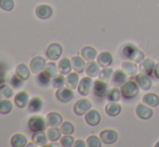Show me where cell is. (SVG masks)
I'll use <instances>...</instances> for the list:
<instances>
[{"label":"cell","instance_id":"obj_1","mask_svg":"<svg viewBox=\"0 0 159 147\" xmlns=\"http://www.w3.org/2000/svg\"><path fill=\"white\" fill-rule=\"evenodd\" d=\"M144 53L139 50L133 44H127L122 49V57L127 59L128 61H132L134 63H141L144 60Z\"/></svg>","mask_w":159,"mask_h":147},{"label":"cell","instance_id":"obj_2","mask_svg":"<svg viewBox=\"0 0 159 147\" xmlns=\"http://www.w3.org/2000/svg\"><path fill=\"white\" fill-rule=\"evenodd\" d=\"M139 89H140V87L138 86L135 81H128V80L120 87L121 95L127 100L134 99L139 94Z\"/></svg>","mask_w":159,"mask_h":147},{"label":"cell","instance_id":"obj_3","mask_svg":"<svg viewBox=\"0 0 159 147\" xmlns=\"http://www.w3.org/2000/svg\"><path fill=\"white\" fill-rule=\"evenodd\" d=\"M93 80L91 77L87 76V77H84L79 80V83H78V92H79L80 95L82 96H87L91 93L93 88Z\"/></svg>","mask_w":159,"mask_h":147},{"label":"cell","instance_id":"obj_4","mask_svg":"<svg viewBox=\"0 0 159 147\" xmlns=\"http://www.w3.org/2000/svg\"><path fill=\"white\" fill-rule=\"evenodd\" d=\"M28 128L32 132H37V131H43L46 129L47 122L46 119L41 116H33L28 119Z\"/></svg>","mask_w":159,"mask_h":147},{"label":"cell","instance_id":"obj_5","mask_svg":"<svg viewBox=\"0 0 159 147\" xmlns=\"http://www.w3.org/2000/svg\"><path fill=\"white\" fill-rule=\"evenodd\" d=\"M100 139L105 145H111V144L117 142L118 133L113 129H105V130L101 131Z\"/></svg>","mask_w":159,"mask_h":147},{"label":"cell","instance_id":"obj_6","mask_svg":"<svg viewBox=\"0 0 159 147\" xmlns=\"http://www.w3.org/2000/svg\"><path fill=\"white\" fill-rule=\"evenodd\" d=\"M62 52H63V48L61 44L57 42H53L48 47L46 51V55L50 61H57L61 57Z\"/></svg>","mask_w":159,"mask_h":147},{"label":"cell","instance_id":"obj_7","mask_svg":"<svg viewBox=\"0 0 159 147\" xmlns=\"http://www.w3.org/2000/svg\"><path fill=\"white\" fill-rule=\"evenodd\" d=\"M91 107H92V104L89 100L81 99L76 102L74 105V113L77 116H84L91 109Z\"/></svg>","mask_w":159,"mask_h":147},{"label":"cell","instance_id":"obj_8","mask_svg":"<svg viewBox=\"0 0 159 147\" xmlns=\"http://www.w3.org/2000/svg\"><path fill=\"white\" fill-rule=\"evenodd\" d=\"M55 97L57 99V101L61 103H68L74 99V92L73 89L70 88H59L55 92Z\"/></svg>","mask_w":159,"mask_h":147},{"label":"cell","instance_id":"obj_9","mask_svg":"<svg viewBox=\"0 0 159 147\" xmlns=\"http://www.w3.org/2000/svg\"><path fill=\"white\" fill-rule=\"evenodd\" d=\"M92 91H93L94 96L98 97V99H104V97L106 96L107 91H108L107 82L103 81V80H101V79L96 80V81H94V83H93Z\"/></svg>","mask_w":159,"mask_h":147},{"label":"cell","instance_id":"obj_10","mask_svg":"<svg viewBox=\"0 0 159 147\" xmlns=\"http://www.w3.org/2000/svg\"><path fill=\"white\" fill-rule=\"evenodd\" d=\"M135 114L140 119L147 120L153 117L154 111L152 109V107H149L148 105L143 103V104H138V106L135 108Z\"/></svg>","mask_w":159,"mask_h":147},{"label":"cell","instance_id":"obj_11","mask_svg":"<svg viewBox=\"0 0 159 147\" xmlns=\"http://www.w3.org/2000/svg\"><path fill=\"white\" fill-rule=\"evenodd\" d=\"M135 82L138 83V86L140 87L142 90H149L152 88V84H153V81H152L151 77L146 74H139V75L135 76Z\"/></svg>","mask_w":159,"mask_h":147},{"label":"cell","instance_id":"obj_12","mask_svg":"<svg viewBox=\"0 0 159 147\" xmlns=\"http://www.w3.org/2000/svg\"><path fill=\"white\" fill-rule=\"evenodd\" d=\"M35 13L37 15L38 19L40 20H48L52 16L53 14V9L48 4H40L36 8Z\"/></svg>","mask_w":159,"mask_h":147},{"label":"cell","instance_id":"obj_13","mask_svg":"<svg viewBox=\"0 0 159 147\" xmlns=\"http://www.w3.org/2000/svg\"><path fill=\"white\" fill-rule=\"evenodd\" d=\"M46 64H47L46 60H44L42 56H39V55H38V56H35L32 61H30V70H32V73L38 74L44 69Z\"/></svg>","mask_w":159,"mask_h":147},{"label":"cell","instance_id":"obj_14","mask_svg":"<svg viewBox=\"0 0 159 147\" xmlns=\"http://www.w3.org/2000/svg\"><path fill=\"white\" fill-rule=\"evenodd\" d=\"M46 122L49 127H59L63 123V117L57 111H51L47 115Z\"/></svg>","mask_w":159,"mask_h":147},{"label":"cell","instance_id":"obj_15","mask_svg":"<svg viewBox=\"0 0 159 147\" xmlns=\"http://www.w3.org/2000/svg\"><path fill=\"white\" fill-rule=\"evenodd\" d=\"M128 79V75L122 69H117L113 74L111 77V84L114 87H121Z\"/></svg>","mask_w":159,"mask_h":147},{"label":"cell","instance_id":"obj_16","mask_svg":"<svg viewBox=\"0 0 159 147\" xmlns=\"http://www.w3.org/2000/svg\"><path fill=\"white\" fill-rule=\"evenodd\" d=\"M28 102H30V96H28V93L26 91H20V92H17L15 94L14 103L16 105V107H26V106H28Z\"/></svg>","mask_w":159,"mask_h":147},{"label":"cell","instance_id":"obj_17","mask_svg":"<svg viewBox=\"0 0 159 147\" xmlns=\"http://www.w3.org/2000/svg\"><path fill=\"white\" fill-rule=\"evenodd\" d=\"M84 120H86V122L89 126L95 127L101 122V115L98 110L90 109L84 115Z\"/></svg>","mask_w":159,"mask_h":147},{"label":"cell","instance_id":"obj_18","mask_svg":"<svg viewBox=\"0 0 159 147\" xmlns=\"http://www.w3.org/2000/svg\"><path fill=\"white\" fill-rule=\"evenodd\" d=\"M36 81H37V83L39 84L40 87L47 88V87L50 86V83H52V77H51L46 70H42V72L37 74Z\"/></svg>","mask_w":159,"mask_h":147},{"label":"cell","instance_id":"obj_19","mask_svg":"<svg viewBox=\"0 0 159 147\" xmlns=\"http://www.w3.org/2000/svg\"><path fill=\"white\" fill-rule=\"evenodd\" d=\"M81 56L84 59V61H88V62H91V61H94V60L98 57V52L93 47L91 46H86L81 49Z\"/></svg>","mask_w":159,"mask_h":147},{"label":"cell","instance_id":"obj_20","mask_svg":"<svg viewBox=\"0 0 159 147\" xmlns=\"http://www.w3.org/2000/svg\"><path fill=\"white\" fill-rule=\"evenodd\" d=\"M98 63L101 67H108L111 63H113V56L109 52L107 51H103L100 54H98Z\"/></svg>","mask_w":159,"mask_h":147},{"label":"cell","instance_id":"obj_21","mask_svg":"<svg viewBox=\"0 0 159 147\" xmlns=\"http://www.w3.org/2000/svg\"><path fill=\"white\" fill-rule=\"evenodd\" d=\"M73 65H71V61L67 57H63V59L60 60L59 64H57V69L59 73L62 75H68L70 73Z\"/></svg>","mask_w":159,"mask_h":147},{"label":"cell","instance_id":"obj_22","mask_svg":"<svg viewBox=\"0 0 159 147\" xmlns=\"http://www.w3.org/2000/svg\"><path fill=\"white\" fill-rule=\"evenodd\" d=\"M32 140L34 143H35V145L46 146L47 142H48V135H47V133H44L43 131H37V132H34Z\"/></svg>","mask_w":159,"mask_h":147},{"label":"cell","instance_id":"obj_23","mask_svg":"<svg viewBox=\"0 0 159 147\" xmlns=\"http://www.w3.org/2000/svg\"><path fill=\"white\" fill-rule=\"evenodd\" d=\"M154 67H155V63H154L153 60L145 59L141 62L139 69H140L141 73L146 74V75H151V74H153V72H154Z\"/></svg>","mask_w":159,"mask_h":147},{"label":"cell","instance_id":"obj_24","mask_svg":"<svg viewBox=\"0 0 159 147\" xmlns=\"http://www.w3.org/2000/svg\"><path fill=\"white\" fill-rule=\"evenodd\" d=\"M121 111V106L117 103V102H109L105 106V113L109 116V117H116L118 116Z\"/></svg>","mask_w":159,"mask_h":147},{"label":"cell","instance_id":"obj_25","mask_svg":"<svg viewBox=\"0 0 159 147\" xmlns=\"http://www.w3.org/2000/svg\"><path fill=\"white\" fill-rule=\"evenodd\" d=\"M71 65H73V69L78 74L82 73L86 69V62L82 56H77V55L74 56L71 59Z\"/></svg>","mask_w":159,"mask_h":147},{"label":"cell","instance_id":"obj_26","mask_svg":"<svg viewBox=\"0 0 159 147\" xmlns=\"http://www.w3.org/2000/svg\"><path fill=\"white\" fill-rule=\"evenodd\" d=\"M43 108V102L40 97H33L28 102V110L32 113H39Z\"/></svg>","mask_w":159,"mask_h":147},{"label":"cell","instance_id":"obj_27","mask_svg":"<svg viewBox=\"0 0 159 147\" xmlns=\"http://www.w3.org/2000/svg\"><path fill=\"white\" fill-rule=\"evenodd\" d=\"M100 72H101V69H100V65H98V63H95L94 61H91L87 64V66H86L87 76H89V77H91V78L98 77Z\"/></svg>","mask_w":159,"mask_h":147},{"label":"cell","instance_id":"obj_28","mask_svg":"<svg viewBox=\"0 0 159 147\" xmlns=\"http://www.w3.org/2000/svg\"><path fill=\"white\" fill-rule=\"evenodd\" d=\"M143 103L149 107H157L159 105V96L155 93H146L143 96Z\"/></svg>","mask_w":159,"mask_h":147},{"label":"cell","instance_id":"obj_29","mask_svg":"<svg viewBox=\"0 0 159 147\" xmlns=\"http://www.w3.org/2000/svg\"><path fill=\"white\" fill-rule=\"evenodd\" d=\"M121 68L128 76H136V73H138V66L132 61L122 62Z\"/></svg>","mask_w":159,"mask_h":147},{"label":"cell","instance_id":"obj_30","mask_svg":"<svg viewBox=\"0 0 159 147\" xmlns=\"http://www.w3.org/2000/svg\"><path fill=\"white\" fill-rule=\"evenodd\" d=\"M11 145L12 147H24L27 145V139L25 135L16 133L11 137Z\"/></svg>","mask_w":159,"mask_h":147},{"label":"cell","instance_id":"obj_31","mask_svg":"<svg viewBox=\"0 0 159 147\" xmlns=\"http://www.w3.org/2000/svg\"><path fill=\"white\" fill-rule=\"evenodd\" d=\"M78 83H79V76L78 73H69L66 77V84L68 88L76 89L78 88Z\"/></svg>","mask_w":159,"mask_h":147},{"label":"cell","instance_id":"obj_32","mask_svg":"<svg viewBox=\"0 0 159 147\" xmlns=\"http://www.w3.org/2000/svg\"><path fill=\"white\" fill-rule=\"evenodd\" d=\"M121 91L118 90L117 88H111V89H108L106 93V100H108L109 102H118L120 99H121Z\"/></svg>","mask_w":159,"mask_h":147},{"label":"cell","instance_id":"obj_33","mask_svg":"<svg viewBox=\"0 0 159 147\" xmlns=\"http://www.w3.org/2000/svg\"><path fill=\"white\" fill-rule=\"evenodd\" d=\"M47 135H48V139L51 142H57L61 139L62 131L57 127H50V129L47 131Z\"/></svg>","mask_w":159,"mask_h":147},{"label":"cell","instance_id":"obj_34","mask_svg":"<svg viewBox=\"0 0 159 147\" xmlns=\"http://www.w3.org/2000/svg\"><path fill=\"white\" fill-rule=\"evenodd\" d=\"M16 74L20 78H22L23 80H27L30 76V68H28L25 64L21 63L17 65L16 67Z\"/></svg>","mask_w":159,"mask_h":147},{"label":"cell","instance_id":"obj_35","mask_svg":"<svg viewBox=\"0 0 159 147\" xmlns=\"http://www.w3.org/2000/svg\"><path fill=\"white\" fill-rule=\"evenodd\" d=\"M12 110V102L8 99H0V114L7 115Z\"/></svg>","mask_w":159,"mask_h":147},{"label":"cell","instance_id":"obj_36","mask_svg":"<svg viewBox=\"0 0 159 147\" xmlns=\"http://www.w3.org/2000/svg\"><path fill=\"white\" fill-rule=\"evenodd\" d=\"M13 96V89L8 84H0V99H10Z\"/></svg>","mask_w":159,"mask_h":147},{"label":"cell","instance_id":"obj_37","mask_svg":"<svg viewBox=\"0 0 159 147\" xmlns=\"http://www.w3.org/2000/svg\"><path fill=\"white\" fill-rule=\"evenodd\" d=\"M114 70L109 67H103V69L101 70L100 74H98V79L103 80V81L107 82L109 80H111V77H113Z\"/></svg>","mask_w":159,"mask_h":147},{"label":"cell","instance_id":"obj_38","mask_svg":"<svg viewBox=\"0 0 159 147\" xmlns=\"http://www.w3.org/2000/svg\"><path fill=\"white\" fill-rule=\"evenodd\" d=\"M65 83H66V78H64V75H62V74L54 76V77L52 78V86L54 87L55 89L62 88Z\"/></svg>","mask_w":159,"mask_h":147},{"label":"cell","instance_id":"obj_39","mask_svg":"<svg viewBox=\"0 0 159 147\" xmlns=\"http://www.w3.org/2000/svg\"><path fill=\"white\" fill-rule=\"evenodd\" d=\"M61 131L63 134H66V135H71L75 131V127L74 124L71 123L70 121H65L63 123L61 124Z\"/></svg>","mask_w":159,"mask_h":147},{"label":"cell","instance_id":"obj_40","mask_svg":"<svg viewBox=\"0 0 159 147\" xmlns=\"http://www.w3.org/2000/svg\"><path fill=\"white\" fill-rule=\"evenodd\" d=\"M86 142H87V146H89V147H101V145H102L101 139L95 136V135H90V136L87 139Z\"/></svg>","mask_w":159,"mask_h":147},{"label":"cell","instance_id":"obj_41","mask_svg":"<svg viewBox=\"0 0 159 147\" xmlns=\"http://www.w3.org/2000/svg\"><path fill=\"white\" fill-rule=\"evenodd\" d=\"M43 70H46V72L48 73L52 78L54 77V76H57V72H59V69H57V65L55 63H53V61L50 62V63H48V64H46V67H44Z\"/></svg>","mask_w":159,"mask_h":147},{"label":"cell","instance_id":"obj_42","mask_svg":"<svg viewBox=\"0 0 159 147\" xmlns=\"http://www.w3.org/2000/svg\"><path fill=\"white\" fill-rule=\"evenodd\" d=\"M0 8L3 11L10 12L14 8V0H0Z\"/></svg>","mask_w":159,"mask_h":147},{"label":"cell","instance_id":"obj_43","mask_svg":"<svg viewBox=\"0 0 159 147\" xmlns=\"http://www.w3.org/2000/svg\"><path fill=\"white\" fill-rule=\"evenodd\" d=\"M60 144L64 147H70L75 144V140H74V137L71 135L64 134V136L60 139Z\"/></svg>","mask_w":159,"mask_h":147},{"label":"cell","instance_id":"obj_44","mask_svg":"<svg viewBox=\"0 0 159 147\" xmlns=\"http://www.w3.org/2000/svg\"><path fill=\"white\" fill-rule=\"evenodd\" d=\"M24 81L25 80H23L22 78H20L19 76L15 74L14 76H13L12 78H11V86L13 87V88H15V89H17V88H21L22 86L24 84Z\"/></svg>","mask_w":159,"mask_h":147},{"label":"cell","instance_id":"obj_45","mask_svg":"<svg viewBox=\"0 0 159 147\" xmlns=\"http://www.w3.org/2000/svg\"><path fill=\"white\" fill-rule=\"evenodd\" d=\"M74 146L75 147H86L87 143H84V141H82V140H77V141H75Z\"/></svg>","mask_w":159,"mask_h":147},{"label":"cell","instance_id":"obj_46","mask_svg":"<svg viewBox=\"0 0 159 147\" xmlns=\"http://www.w3.org/2000/svg\"><path fill=\"white\" fill-rule=\"evenodd\" d=\"M153 75L156 79H159V63L155 64V67H154V72H153Z\"/></svg>","mask_w":159,"mask_h":147},{"label":"cell","instance_id":"obj_47","mask_svg":"<svg viewBox=\"0 0 159 147\" xmlns=\"http://www.w3.org/2000/svg\"><path fill=\"white\" fill-rule=\"evenodd\" d=\"M155 147H159V141L157 142V143L155 144Z\"/></svg>","mask_w":159,"mask_h":147}]
</instances>
